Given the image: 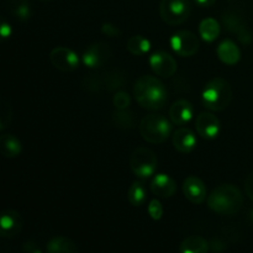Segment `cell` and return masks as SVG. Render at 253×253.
<instances>
[{
	"label": "cell",
	"mask_w": 253,
	"mask_h": 253,
	"mask_svg": "<svg viewBox=\"0 0 253 253\" xmlns=\"http://www.w3.org/2000/svg\"><path fill=\"white\" fill-rule=\"evenodd\" d=\"M133 95L136 101L148 110H160L165 108L168 100L165 84L152 76H142L136 81Z\"/></svg>",
	"instance_id": "6da1fadb"
},
{
	"label": "cell",
	"mask_w": 253,
	"mask_h": 253,
	"mask_svg": "<svg viewBox=\"0 0 253 253\" xmlns=\"http://www.w3.org/2000/svg\"><path fill=\"white\" fill-rule=\"evenodd\" d=\"M244 205V195L234 184H221L208 197V207L219 215H235Z\"/></svg>",
	"instance_id": "7a4b0ae2"
},
{
	"label": "cell",
	"mask_w": 253,
	"mask_h": 253,
	"mask_svg": "<svg viewBox=\"0 0 253 253\" xmlns=\"http://www.w3.org/2000/svg\"><path fill=\"white\" fill-rule=\"evenodd\" d=\"M232 89L224 78H212L207 83L202 93V103L211 111H222L230 105Z\"/></svg>",
	"instance_id": "3957f363"
},
{
	"label": "cell",
	"mask_w": 253,
	"mask_h": 253,
	"mask_svg": "<svg viewBox=\"0 0 253 253\" xmlns=\"http://www.w3.org/2000/svg\"><path fill=\"white\" fill-rule=\"evenodd\" d=\"M172 132V125L162 115L151 114L145 116L140 123V133L146 142L160 145L163 143Z\"/></svg>",
	"instance_id": "277c9868"
},
{
	"label": "cell",
	"mask_w": 253,
	"mask_h": 253,
	"mask_svg": "<svg viewBox=\"0 0 253 253\" xmlns=\"http://www.w3.org/2000/svg\"><path fill=\"white\" fill-rule=\"evenodd\" d=\"M157 166V156L150 148L138 147L131 155L130 168L133 174L140 179H147L155 174Z\"/></svg>",
	"instance_id": "5b68a950"
},
{
	"label": "cell",
	"mask_w": 253,
	"mask_h": 253,
	"mask_svg": "<svg viewBox=\"0 0 253 253\" xmlns=\"http://www.w3.org/2000/svg\"><path fill=\"white\" fill-rule=\"evenodd\" d=\"M192 5L189 0H162L160 14L163 21L168 25H180L189 17Z\"/></svg>",
	"instance_id": "8992f818"
},
{
	"label": "cell",
	"mask_w": 253,
	"mask_h": 253,
	"mask_svg": "<svg viewBox=\"0 0 253 253\" xmlns=\"http://www.w3.org/2000/svg\"><path fill=\"white\" fill-rule=\"evenodd\" d=\"M199 39L193 32L182 30L170 39V47L180 57H192L199 51Z\"/></svg>",
	"instance_id": "52a82bcc"
},
{
	"label": "cell",
	"mask_w": 253,
	"mask_h": 253,
	"mask_svg": "<svg viewBox=\"0 0 253 253\" xmlns=\"http://www.w3.org/2000/svg\"><path fill=\"white\" fill-rule=\"evenodd\" d=\"M222 25L231 34L236 35L242 44H250L253 40V34L245 22V20L235 11H226L222 14Z\"/></svg>",
	"instance_id": "ba28073f"
},
{
	"label": "cell",
	"mask_w": 253,
	"mask_h": 253,
	"mask_svg": "<svg viewBox=\"0 0 253 253\" xmlns=\"http://www.w3.org/2000/svg\"><path fill=\"white\" fill-rule=\"evenodd\" d=\"M111 54H113V51H111L110 46L108 43H105V42H95L84 51L83 56H82V61L88 68L96 69L99 67L104 66L110 59Z\"/></svg>",
	"instance_id": "9c48e42d"
},
{
	"label": "cell",
	"mask_w": 253,
	"mask_h": 253,
	"mask_svg": "<svg viewBox=\"0 0 253 253\" xmlns=\"http://www.w3.org/2000/svg\"><path fill=\"white\" fill-rule=\"evenodd\" d=\"M52 66L61 72H72L78 68L79 58L73 49L68 47H56L49 53Z\"/></svg>",
	"instance_id": "30bf717a"
},
{
	"label": "cell",
	"mask_w": 253,
	"mask_h": 253,
	"mask_svg": "<svg viewBox=\"0 0 253 253\" xmlns=\"http://www.w3.org/2000/svg\"><path fill=\"white\" fill-rule=\"evenodd\" d=\"M148 62H150L151 69L162 78H169V77L174 76L178 68L175 59L168 52L165 51L155 52L150 57Z\"/></svg>",
	"instance_id": "8fae6325"
},
{
	"label": "cell",
	"mask_w": 253,
	"mask_h": 253,
	"mask_svg": "<svg viewBox=\"0 0 253 253\" xmlns=\"http://www.w3.org/2000/svg\"><path fill=\"white\" fill-rule=\"evenodd\" d=\"M24 220L16 210H5L0 217V236L4 239H12L22 230Z\"/></svg>",
	"instance_id": "7c38bea8"
},
{
	"label": "cell",
	"mask_w": 253,
	"mask_h": 253,
	"mask_svg": "<svg viewBox=\"0 0 253 253\" xmlns=\"http://www.w3.org/2000/svg\"><path fill=\"white\" fill-rule=\"evenodd\" d=\"M195 128L198 131V135L205 140H212L217 137L220 132V120L217 116L211 113H202L198 115L195 121Z\"/></svg>",
	"instance_id": "4fadbf2b"
},
{
	"label": "cell",
	"mask_w": 253,
	"mask_h": 253,
	"mask_svg": "<svg viewBox=\"0 0 253 253\" xmlns=\"http://www.w3.org/2000/svg\"><path fill=\"white\" fill-rule=\"evenodd\" d=\"M183 194L193 204H202L207 199V187L200 178L195 175L185 178L183 182Z\"/></svg>",
	"instance_id": "5bb4252c"
},
{
	"label": "cell",
	"mask_w": 253,
	"mask_h": 253,
	"mask_svg": "<svg viewBox=\"0 0 253 253\" xmlns=\"http://www.w3.org/2000/svg\"><path fill=\"white\" fill-rule=\"evenodd\" d=\"M151 192L158 198H170L177 192V184L172 177L158 173L151 182Z\"/></svg>",
	"instance_id": "9a60e30c"
},
{
	"label": "cell",
	"mask_w": 253,
	"mask_h": 253,
	"mask_svg": "<svg viewBox=\"0 0 253 253\" xmlns=\"http://www.w3.org/2000/svg\"><path fill=\"white\" fill-rule=\"evenodd\" d=\"M194 115V108L192 103L185 99L177 100L169 109V118L174 125H185L192 120Z\"/></svg>",
	"instance_id": "2e32d148"
},
{
	"label": "cell",
	"mask_w": 253,
	"mask_h": 253,
	"mask_svg": "<svg viewBox=\"0 0 253 253\" xmlns=\"http://www.w3.org/2000/svg\"><path fill=\"white\" fill-rule=\"evenodd\" d=\"M173 146L180 153H190L197 146V137L190 128H178L173 135Z\"/></svg>",
	"instance_id": "e0dca14e"
},
{
	"label": "cell",
	"mask_w": 253,
	"mask_h": 253,
	"mask_svg": "<svg viewBox=\"0 0 253 253\" xmlns=\"http://www.w3.org/2000/svg\"><path fill=\"white\" fill-rule=\"evenodd\" d=\"M216 52L220 61L227 66H235L241 59V51L231 40H224L222 42H220Z\"/></svg>",
	"instance_id": "ac0fdd59"
},
{
	"label": "cell",
	"mask_w": 253,
	"mask_h": 253,
	"mask_svg": "<svg viewBox=\"0 0 253 253\" xmlns=\"http://www.w3.org/2000/svg\"><path fill=\"white\" fill-rule=\"evenodd\" d=\"M0 151L6 158H15L21 153L22 146L19 138L10 133H2L0 136Z\"/></svg>",
	"instance_id": "d6986e66"
},
{
	"label": "cell",
	"mask_w": 253,
	"mask_h": 253,
	"mask_svg": "<svg viewBox=\"0 0 253 253\" xmlns=\"http://www.w3.org/2000/svg\"><path fill=\"white\" fill-rule=\"evenodd\" d=\"M46 251L48 253H77L78 247L73 240L64 236H57L49 240L46 246Z\"/></svg>",
	"instance_id": "ffe728a7"
},
{
	"label": "cell",
	"mask_w": 253,
	"mask_h": 253,
	"mask_svg": "<svg viewBox=\"0 0 253 253\" xmlns=\"http://www.w3.org/2000/svg\"><path fill=\"white\" fill-rule=\"evenodd\" d=\"M209 242L202 236H189L179 246L180 253H207L209 251Z\"/></svg>",
	"instance_id": "44dd1931"
},
{
	"label": "cell",
	"mask_w": 253,
	"mask_h": 253,
	"mask_svg": "<svg viewBox=\"0 0 253 253\" xmlns=\"http://www.w3.org/2000/svg\"><path fill=\"white\" fill-rule=\"evenodd\" d=\"M101 81H103V88L109 91H115L119 88L124 86L126 82V77L124 72L120 69H110L105 73L101 74Z\"/></svg>",
	"instance_id": "7402d4cb"
},
{
	"label": "cell",
	"mask_w": 253,
	"mask_h": 253,
	"mask_svg": "<svg viewBox=\"0 0 253 253\" xmlns=\"http://www.w3.org/2000/svg\"><path fill=\"white\" fill-rule=\"evenodd\" d=\"M199 35L205 42H214L220 35V24L212 17H207L199 25Z\"/></svg>",
	"instance_id": "603a6c76"
},
{
	"label": "cell",
	"mask_w": 253,
	"mask_h": 253,
	"mask_svg": "<svg viewBox=\"0 0 253 253\" xmlns=\"http://www.w3.org/2000/svg\"><path fill=\"white\" fill-rule=\"evenodd\" d=\"M7 9L20 21H26L31 16L30 0H7Z\"/></svg>",
	"instance_id": "cb8c5ba5"
},
{
	"label": "cell",
	"mask_w": 253,
	"mask_h": 253,
	"mask_svg": "<svg viewBox=\"0 0 253 253\" xmlns=\"http://www.w3.org/2000/svg\"><path fill=\"white\" fill-rule=\"evenodd\" d=\"M127 49L133 56H143L151 49V42L142 35H135L128 39Z\"/></svg>",
	"instance_id": "d4e9b609"
},
{
	"label": "cell",
	"mask_w": 253,
	"mask_h": 253,
	"mask_svg": "<svg viewBox=\"0 0 253 253\" xmlns=\"http://www.w3.org/2000/svg\"><path fill=\"white\" fill-rule=\"evenodd\" d=\"M147 193L146 187L142 182H133L131 187L128 188L127 199L132 207H141L146 202Z\"/></svg>",
	"instance_id": "484cf974"
},
{
	"label": "cell",
	"mask_w": 253,
	"mask_h": 253,
	"mask_svg": "<svg viewBox=\"0 0 253 253\" xmlns=\"http://www.w3.org/2000/svg\"><path fill=\"white\" fill-rule=\"evenodd\" d=\"M113 121L116 127L123 128V130H128L135 126V115L127 109L125 110H118L113 114Z\"/></svg>",
	"instance_id": "4316f807"
},
{
	"label": "cell",
	"mask_w": 253,
	"mask_h": 253,
	"mask_svg": "<svg viewBox=\"0 0 253 253\" xmlns=\"http://www.w3.org/2000/svg\"><path fill=\"white\" fill-rule=\"evenodd\" d=\"M83 88L89 91H100L103 90V81H101V74H88L83 79Z\"/></svg>",
	"instance_id": "83f0119b"
},
{
	"label": "cell",
	"mask_w": 253,
	"mask_h": 253,
	"mask_svg": "<svg viewBox=\"0 0 253 253\" xmlns=\"http://www.w3.org/2000/svg\"><path fill=\"white\" fill-rule=\"evenodd\" d=\"M113 103H114V106H115L118 110H125V109H127L128 106H130L131 98L126 91L119 90L116 91V94L114 95Z\"/></svg>",
	"instance_id": "f1b7e54d"
},
{
	"label": "cell",
	"mask_w": 253,
	"mask_h": 253,
	"mask_svg": "<svg viewBox=\"0 0 253 253\" xmlns=\"http://www.w3.org/2000/svg\"><path fill=\"white\" fill-rule=\"evenodd\" d=\"M11 105L6 101H1V115H0V130L4 131L11 123Z\"/></svg>",
	"instance_id": "f546056e"
},
{
	"label": "cell",
	"mask_w": 253,
	"mask_h": 253,
	"mask_svg": "<svg viewBox=\"0 0 253 253\" xmlns=\"http://www.w3.org/2000/svg\"><path fill=\"white\" fill-rule=\"evenodd\" d=\"M148 214L153 220L158 221L163 216V207L158 199H152L148 204Z\"/></svg>",
	"instance_id": "4dcf8cb0"
},
{
	"label": "cell",
	"mask_w": 253,
	"mask_h": 253,
	"mask_svg": "<svg viewBox=\"0 0 253 253\" xmlns=\"http://www.w3.org/2000/svg\"><path fill=\"white\" fill-rule=\"evenodd\" d=\"M101 32L108 37H119L121 35V30L111 22H104L101 25Z\"/></svg>",
	"instance_id": "1f68e13d"
},
{
	"label": "cell",
	"mask_w": 253,
	"mask_h": 253,
	"mask_svg": "<svg viewBox=\"0 0 253 253\" xmlns=\"http://www.w3.org/2000/svg\"><path fill=\"white\" fill-rule=\"evenodd\" d=\"M245 190H246L247 197L253 202V172L249 174V177L246 178V182H245Z\"/></svg>",
	"instance_id": "d6a6232c"
},
{
	"label": "cell",
	"mask_w": 253,
	"mask_h": 253,
	"mask_svg": "<svg viewBox=\"0 0 253 253\" xmlns=\"http://www.w3.org/2000/svg\"><path fill=\"white\" fill-rule=\"evenodd\" d=\"M24 251L26 253H41V250L37 247V245L32 241L25 242L24 246H22Z\"/></svg>",
	"instance_id": "836d02e7"
},
{
	"label": "cell",
	"mask_w": 253,
	"mask_h": 253,
	"mask_svg": "<svg viewBox=\"0 0 253 253\" xmlns=\"http://www.w3.org/2000/svg\"><path fill=\"white\" fill-rule=\"evenodd\" d=\"M0 34H1L2 39H7V37L11 36V27L6 21H2L1 27H0Z\"/></svg>",
	"instance_id": "e575fe53"
},
{
	"label": "cell",
	"mask_w": 253,
	"mask_h": 253,
	"mask_svg": "<svg viewBox=\"0 0 253 253\" xmlns=\"http://www.w3.org/2000/svg\"><path fill=\"white\" fill-rule=\"evenodd\" d=\"M215 1H216V0H195V2H197L198 5H200L202 7L212 6V5L215 4Z\"/></svg>",
	"instance_id": "d590c367"
},
{
	"label": "cell",
	"mask_w": 253,
	"mask_h": 253,
	"mask_svg": "<svg viewBox=\"0 0 253 253\" xmlns=\"http://www.w3.org/2000/svg\"><path fill=\"white\" fill-rule=\"evenodd\" d=\"M250 219H251V221L253 222V209L251 210V212H250Z\"/></svg>",
	"instance_id": "8d00e7d4"
},
{
	"label": "cell",
	"mask_w": 253,
	"mask_h": 253,
	"mask_svg": "<svg viewBox=\"0 0 253 253\" xmlns=\"http://www.w3.org/2000/svg\"><path fill=\"white\" fill-rule=\"evenodd\" d=\"M46 1H51V0H46Z\"/></svg>",
	"instance_id": "74e56055"
}]
</instances>
